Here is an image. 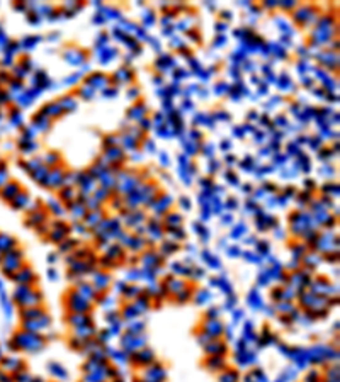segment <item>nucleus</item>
I'll list each match as a JSON object with an SVG mask.
<instances>
[{"instance_id": "20e7f679", "label": "nucleus", "mask_w": 340, "mask_h": 382, "mask_svg": "<svg viewBox=\"0 0 340 382\" xmlns=\"http://www.w3.org/2000/svg\"><path fill=\"white\" fill-rule=\"evenodd\" d=\"M190 296V289L189 287H186V292H182V294L179 296V299H180V302H184V299H187Z\"/></svg>"}, {"instance_id": "f257e3e1", "label": "nucleus", "mask_w": 340, "mask_h": 382, "mask_svg": "<svg viewBox=\"0 0 340 382\" xmlns=\"http://www.w3.org/2000/svg\"><path fill=\"white\" fill-rule=\"evenodd\" d=\"M236 380H238V375L233 370H228L225 375H221V382H236Z\"/></svg>"}, {"instance_id": "f03ea898", "label": "nucleus", "mask_w": 340, "mask_h": 382, "mask_svg": "<svg viewBox=\"0 0 340 382\" xmlns=\"http://www.w3.org/2000/svg\"><path fill=\"white\" fill-rule=\"evenodd\" d=\"M208 333H211V334L221 333V326H220L218 323H209V324H208Z\"/></svg>"}, {"instance_id": "7ed1b4c3", "label": "nucleus", "mask_w": 340, "mask_h": 382, "mask_svg": "<svg viewBox=\"0 0 340 382\" xmlns=\"http://www.w3.org/2000/svg\"><path fill=\"white\" fill-rule=\"evenodd\" d=\"M51 372L55 375H58V377H63V379L66 377V372L63 370V367H60V365H51Z\"/></svg>"}, {"instance_id": "39448f33", "label": "nucleus", "mask_w": 340, "mask_h": 382, "mask_svg": "<svg viewBox=\"0 0 340 382\" xmlns=\"http://www.w3.org/2000/svg\"><path fill=\"white\" fill-rule=\"evenodd\" d=\"M315 380H316V372H311L308 375V382H315Z\"/></svg>"}]
</instances>
